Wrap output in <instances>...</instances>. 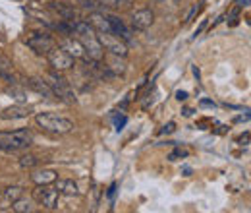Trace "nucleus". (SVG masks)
Here are the masks:
<instances>
[{
  "mask_svg": "<svg viewBox=\"0 0 251 213\" xmlns=\"http://www.w3.org/2000/svg\"><path fill=\"white\" fill-rule=\"evenodd\" d=\"M74 35H77V41L83 45L89 61L100 62L104 57V51L97 39V33H95L93 26L89 22H74Z\"/></svg>",
  "mask_w": 251,
  "mask_h": 213,
  "instance_id": "f257e3e1",
  "label": "nucleus"
},
{
  "mask_svg": "<svg viewBox=\"0 0 251 213\" xmlns=\"http://www.w3.org/2000/svg\"><path fill=\"white\" fill-rule=\"evenodd\" d=\"M35 122L39 128H43L45 132H50V134H58V136H64V134H70L74 130V122L66 117H60L56 113H39L35 117Z\"/></svg>",
  "mask_w": 251,
  "mask_h": 213,
  "instance_id": "f03ea898",
  "label": "nucleus"
},
{
  "mask_svg": "<svg viewBox=\"0 0 251 213\" xmlns=\"http://www.w3.org/2000/svg\"><path fill=\"white\" fill-rule=\"evenodd\" d=\"M33 136L27 130H14V132H0V152H20L31 148Z\"/></svg>",
  "mask_w": 251,
  "mask_h": 213,
  "instance_id": "7ed1b4c3",
  "label": "nucleus"
},
{
  "mask_svg": "<svg viewBox=\"0 0 251 213\" xmlns=\"http://www.w3.org/2000/svg\"><path fill=\"white\" fill-rule=\"evenodd\" d=\"M47 84L50 86V90H52V93H54V97H58V99L64 101V103L74 105V103L77 101V99H75V93H74L72 86H70V82L64 80L58 72H52V74L49 76V82H47Z\"/></svg>",
  "mask_w": 251,
  "mask_h": 213,
  "instance_id": "20e7f679",
  "label": "nucleus"
},
{
  "mask_svg": "<svg viewBox=\"0 0 251 213\" xmlns=\"http://www.w3.org/2000/svg\"><path fill=\"white\" fill-rule=\"evenodd\" d=\"M47 57H49L50 66H52L56 72H66V70H72V68L75 66V59H74L68 51H64L62 47H52Z\"/></svg>",
  "mask_w": 251,
  "mask_h": 213,
  "instance_id": "39448f33",
  "label": "nucleus"
},
{
  "mask_svg": "<svg viewBox=\"0 0 251 213\" xmlns=\"http://www.w3.org/2000/svg\"><path fill=\"white\" fill-rule=\"evenodd\" d=\"M97 39H99L100 47H102L104 51H108L110 55L120 57V59H126V57H127V47H126V43L122 39H118L116 35H112V33H99Z\"/></svg>",
  "mask_w": 251,
  "mask_h": 213,
  "instance_id": "423d86ee",
  "label": "nucleus"
},
{
  "mask_svg": "<svg viewBox=\"0 0 251 213\" xmlns=\"http://www.w3.org/2000/svg\"><path fill=\"white\" fill-rule=\"evenodd\" d=\"M58 190L49 186H37L33 192V198L45 208V210H56L58 208Z\"/></svg>",
  "mask_w": 251,
  "mask_h": 213,
  "instance_id": "0eeeda50",
  "label": "nucleus"
},
{
  "mask_svg": "<svg viewBox=\"0 0 251 213\" xmlns=\"http://www.w3.org/2000/svg\"><path fill=\"white\" fill-rule=\"evenodd\" d=\"M25 43L37 55H49V51L54 47V39L50 35H47V33H31L25 39Z\"/></svg>",
  "mask_w": 251,
  "mask_h": 213,
  "instance_id": "6e6552de",
  "label": "nucleus"
},
{
  "mask_svg": "<svg viewBox=\"0 0 251 213\" xmlns=\"http://www.w3.org/2000/svg\"><path fill=\"white\" fill-rule=\"evenodd\" d=\"M153 24H155V14H153L149 8L135 10V12L131 14V26H133V30L145 31V30H149Z\"/></svg>",
  "mask_w": 251,
  "mask_h": 213,
  "instance_id": "1a4fd4ad",
  "label": "nucleus"
},
{
  "mask_svg": "<svg viewBox=\"0 0 251 213\" xmlns=\"http://www.w3.org/2000/svg\"><path fill=\"white\" fill-rule=\"evenodd\" d=\"M22 196H24V188L22 186H8L6 190H2V194H0V212L12 210V204L16 200H20Z\"/></svg>",
  "mask_w": 251,
  "mask_h": 213,
  "instance_id": "9d476101",
  "label": "nucleus"
},
{
  "mask_svg": "<svg viewBox=\"0 0 251 213\" xmlns=\"http://www.w3.org/2000/svg\"><path fill=\"white\" fill-rule=\"evenodd\" d=\"M31 115V109L24 107V105H14V107H8L0 113V119L2 121H22V119H27Z\"/></svg>",
  "mask_w": 251,
  "mask_h": 213,
  "instance_id": "9b49d317",
  "label": "nucleus"
},
{
  "mask_svg": "<svg viewBox=\"0 0 251 213\" xmlns=\"http://www.w3.org/2000/svg\"><path fill=\"white\" fill-rule=\"evenodd\" d=\"M106 18H108V22H110L112 35H116V37L122 39L124 43H131V41H133V39H131V31L126 28V24L120 18H116V16H106Z\"/></svg>",
  "mask_w": 251,
  "mask_h": 213,
  "instance_id": "f8f14e48",
  "label": "nucleus"
},
{
  "mask_svg": "<svg viewBox=\"0 0 251 213\" xmlns=\"http://www.w3.org/2000/svg\"><path fill=\"white\" fill-rule=\"evenodd\" d=\"M58 179V173L56 171H50V169H43V171H33L31 181L37 186H49V184L56 183Z\"/></svg>",
  "mask_w": 251,
  "mask_h": 213,
  "instance_id": "ddd939ff",
  "label": "nucleus"
},
{
  "mask_svg": "<svg viewBox=\"0 0 251 213\" xmlns=\"http://www.w3.org/2000/svg\"><path fill=\"white\" fill-rule=\"evenodd\" d=\"M62 49H64V51H68V53H70L74 59H87V53H85L83 45H81L77 39H72V37L64 39Z\"/></svg>",
  "mask_w": 251,
  "mask_h": 213,
  "instance_id": "4468645a",
  "label": "nucleus"
},
{
  "mask_svg": "<svg viewBox=\"0 0 251 213\" xmlns=\"http://www.w3.org/2000/svg\"><path fill=\"white\" fill-rule=\"evenodd\" d=\"M25 86L31 88L33 91H37L39 95L47 97V99H54V93H52V90H50V86H49L47 82L39 80V78H29V80H25Z\"/></svg>",
  "mask_w": 251,
  "mask_h": 213,
  "instance_id": "2eb2a0df",
  "label": "nucleus"
},
{
  "mask_svg": "<svg viewBox=\"0 0 251 213\" xmlns=\"http://www.w3.org/2000/svg\"><path fill=\"white\" fill-rule=\"evenodd\" d=\"M56 190H58V194L68 196V198L79 196V186H77V183H74L72 179H62V181L56 179Z\"/></svg>",
  "mask_w": 251,
  "mask_h": 213,
  "instance_id": "dca6fc26",
  "label": "nucleus"
},
{
  "mask_svg": "<svg viewBox=\"0 0 251 213\" xmlns=\"http://www.w3.org/2000/svg\"><path fill=\"white\" fill-rule=\"evenodd\" d=\"M93 28L99 30V33H112V28H110V22L106 16L99 14V12H93L91 14V22H89Z\"/></svg>",
  "mask_w": 251,
  "mask_h": 213,
  "instance_id": "f3484780",
  "label": "nucleus"
},
{
  "mask_svg": "<svg viewBox=\"0 0 251 213\" xmlns=\"http://www.w3.org/2000/svg\"><path fill=\"white\" fill-rule=\"evenodd\" d=\"M12 210L16 213H29V212H33V206L29 200H24V196H22L20 200H16V202L12 204Z\"/></svg>",
  "mask_w": 251,
  "mask_h": 213,
  "instance_id": "a211bd4d",
  "label": "nucleus"
},
{
  "mask_svg": "<svg viewBox=\"0 0 251 213\" xmlns=\"http://www.w3.org/2000/svg\"><path fill=\"white\" fill-rule=\"evenodd\" d=\"M39 163H41V159H39L37 155H24V157L20 159V167H22V169H35Z\"/></svg>",
  "mask_w": 251,
  "mask_h": 213,
  "instance_id": "6ab92c4d",
  "label": "nucleus"
},
{
  "mask_svg": "<svg viewBox=\"0 0 251 213\" xmlns=\"http://www.w3.org/2000/svg\"><path fill=\"white\" fill-rule=\"evenodd\" d=\"M52 10H56L64 20H74V18H75V12H74L72 8H66L64 4H56V2H52Z\"/></svg>",
  "mask_w": 251,
  "mask_h": 213,
  "instance_id": "aec40b11",
  "label": "nucleus"
},
{
  "mask_svg": "<svg viewBox=\"0 0 251 213\" xmlns=\"http://www.w3.org/2000/svg\"><path fill=\"white\" fill-rule=\"evenodd\" d=\"M8 95H12V97H14L18 103H24V101L27 99V95H25V93L22 91V90H18V88H14V86L8 90Z\"/></svg>",
  "mask_w": 251,
  "mask_h": 213,
  "instance_id": "412c9836",
  "label": "nucleus"
},
{
  "mask_svg": "<svg viewBox=\"0 0 251 213\" xmlns=\"http://www.w3.org/2000/svg\"><path fill=\"white\" fill-rule=\"evenodd\" d=\"M0 68H2V70H14V64H12L10 59H6V57L0 55Z\"/></svg>",
  "mask_w": 251,
  "mask_h": 213,
  "instance_id": "4be33fe9",
  "label": "nucleus"
},
{
  "mask_svg": "<svg viewBox=\"0 0 251 213\" xmlns=\"http://www.w3.org/2000/svg\"><path fill=\"white\" fill-rule=\"evenodd\" d=\"M81 4H83V8H91V10H95V8L100 6L97 0H81Z\"/></svg>",
  "mask_w": 251,
  "mask_h": 213,
  "instance_id": "5701e85b",
  "label": "nucleus"
},
{
  "mask_svg": "<svg viewBox=\"0 0 251 213\" xmlns=\"http://www.w3.org/2000/svg\"><path fill=\"white\" fill-rule=\"evenodd\" d=\"M188 152H182V150H176L174 153H170L168 155V161H176V157H186Z\"/></svg>",
  "mask_w": 251,
  "mask_h": 213,
  "instance_id": "b1692460",
  "label": "nucleus"
},
{
  "mask_svg": "<svg viewBox=\"0 0 251 213\" xmlns=\"http://www.w3.org/2000/svg\"><path fill=\"white\" fill-rule=\"evenodd\" d=\"M174 128H176V124H174V122H168V124L160 130V134H170V132H174Z\"/></svg>",
  "mask_w": 251,
  "mask_h": 213,
  "instance_id": "393cba45",
  "label": "nucleus"
},
{
  "mask_svg": "<svg viewBox=\"0 0 251 213\" xmlns=\"http://www.w3.org/2000/svg\"><path fill=\"white\" fill-rule=\"evenodd\" d=\"M197 12H199V6H193V8H191V12L186 16V24H189V22L195 18V14H197Z\"/></svg>",
  "mask_w": 251,
  "mask_h": 213,
  "instance_id": "a878e982",
  "label": "nucleus"
},
{
  "mask_svg": "<svg viewBox=\"0 0 251 213\" xmlns=\"http://www.w3.org/2000/svg\"><path fill=\"white\" fill-rule=\"evenodd\" d=\"M176 99H178V101H186V99H188V93L178 91V93H176Z\"/></svg>",
  "mask_w": 251,
  "mask_h": 213,
  "instance_id": "bb28decb",
  "label": "nucleus"
},
{
  "mask_svg": "<svg viewBox=\"0 0 251 213\" xmlns=\"http://www.w3.org/2000/svg\"><path fill=\"white\" fill-rule=\"evenodd\" d=\"M201 105H203V107H213V109H215V103H213V101H207V99H203Z\"/></svg>",
  "mask_w": 251,
  "mask_h": 213,
  "instance_id": "cd10ccee",
  "label": "nucleus"
},
{
  "mask_svg": "<svg viewBox=\"0 0 251 213\" xmlns=\"http://www.w3.org/2000/svg\"><path fill=\"white\" fill-rule=\"evenodd\" d=\"M236 4L242 8V6H250V0H236Z\"/></svg>",
  "mask_w": 251,
  "mask_h": 213,
  "instance_id": "c85d7f7f",
  "label": "nucleus"
},
{
  "mask_svg": "<svg viewBox=\"0 0 251 213\" xmlns=\"http://www.w3.org/2000/svg\"><path fill=\"white\" fill-rule=\"evenodd\" d=\"M126 124V119H120V121H116V126H118V130H122V126Z\"/></svg>",
  "mask_w": 251,
  "mask_h": 213,
  "instance_id": "c756f323",
  "label": "nucleus"
},
{
  "mask_svg": "<svg viewBox=\"0 0 251 213\" xmlns=\"http://www.w3.org/2000/svg\"><path fill=\"white\" fill-rule=\"evenodd\" d=\"M118 2H120V4H129L131 0H118Z\"/></svg>",
  "mask_w": 251,
  "mask_h": 213,
  "instance_id": "7c9ffc66",
  "label": "nucleus"
},
{
  "mask_svg": "<svg viewBox=\"0 0 251 213\" xmlns=\"http://www.w3.org/2000/svg\"><path fill=\"white\" fill-rule=\"evenodd\" d=\"M157 2H162V0H157Z\"/></svg>",
  "mask_w": 251,
  "mask_h": 213,
  "instance_id": "2f4dec72",
  "label": "nucleus"
}]
</instances>
